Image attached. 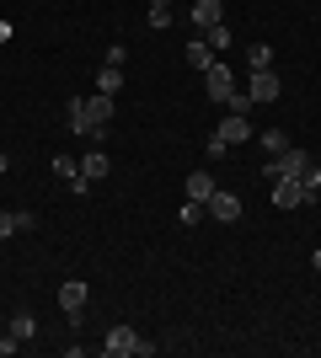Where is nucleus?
Masks as SVG:
<instances>
[{
    "mask_svg": "<svg viewBox=\"0 0 321 358\" xmlns=\"http://www.w3.org/2000/svg\"><path fill=\"white\" fill-rule=\"evenodd\" d=\"M102 353H107V358H150L155 343H145L134 327H113V331L102 337Z\"/></svg>",
    "mask_w": 321,
    "mask_h": 358,
    "instance_id": "obj_1",
    "label": "nucleus"
},
{
    "mask_svg": "<svg viewBox=\"0 0 321 358\" xmlns=\"http://www.w3.org/2000/svg\"><path fill=\"white\" fill-rule=\"evenodd\" d=\"M306 166H311V155H306V150H294V145H290V150H278V155H268L257 177L268 182V187H273V182H284V177H300Z\"/></svg>",
    "mask_w": 321,
    "mask_h": 358,
    "instance_id": "obj_2",
    "label": "nucleus"
},
{
    "mask_svg": "<svg viewBox=\"0 0 321 358\" xmlns=\"http://www.w3.org/2000/svg\"><path fill=\"white\" fill-rule=\"evenodd\" d=\"M64 123H70L80 139H92V145H102V139H107V129H97L92 113H86V96H70V107H64Z\"/></svg>",
    "mask_w": 321,
    "mask_h": 358,
    "instance_id": "obj_3",
    "label": "nucleus"
},
{
    "mask_svg": "<svg viewBox=\"0 0 321 358\" xmlns=\"http://www.w3.org/2000/svg\"><path fill=\"white\" fill-rule=\"evenodd\" d=\"M204 91H209V102H220V107H225L230 96H236V75H230L225 64L214 59L209 70H204Z\"/></svg>",
    "mask_w": 321,
    "mask_h": 358,
    "instance_id": "obj_4",
    "label": "nucleus"
},
{
    "mask_svg": "<svg viewBox=\"0 0 321 358\" xmlns=\"http://www.w3.org/2000/svg\"><path fill=\"white\" fill-rule=\"evenodd\" d=\"M278 91H284V80H278L273 70H252V80H246V96H252V107H268V102H278Z\"/></svg>",
    "mask_w": 321,
    "mask_h": 358,
    "instance_id": "obj_5",
    "label": "nucleus"
},
{
    "mask_svg": "<svg viewBox=\"0 0 321 358\" xmlns=\"http://www.w3.org/2000/svg\"><path fill=\"white\" fill-rule=\"evenodd\" d=\"M204 214H209V220H220V224H236V220H241V198L230 193V187H214V198L204 203Z\"/></svg>",
    "mask_w": 321,
    "mask_h": 358,
    "instance_id": "obj_6",
    "label": "nucleus"
},
{
    "mask_svg": "<svg viewBox=\"0 0 321 358\" xmlns=\"http://www.w3.org/2000/svg\"><path fill=\"white\" fill-rule=\"evenodd\" d=\"M86 299H92V289L80 284V278H64V284H59V310L70 315V321H80V310H86Z\"/></svg>",
    "mask_w": 321,
    "mask_h": 358,
    "instance_id": "obj_7",
    "label": "nucleus"
},
{
    "mask_svg": "<svg viewBox=\"0 0 321 358\" xmlns=\"http://www.w3.org/2000/svg\"><path fill=\"white\" fill-rule=\"evenodd\" d=\"M273 203H278V209H300V203H306V187H300V177L273 182Z\"/></svg>",
    "mask_w": 321,
    "mask_h": 358,
    "instance_id": "obj_8",
    "label": "nucleus"
},
{
    "mask_svg": "<svg viewBox=\"0 0 321 358\" xmlns=\"http://www.w3.org/2000/svg\"><path fill=\"white\" fill-rule=\"evenodd\" d=\"M214 22H225V0H193V27L209 32Z\"/></svg>",
    "mask_w": 321,
    "mask_h": 358,
    "instance_id": "obj_9",
    "label": "nucleus"
},
{
    "mask_svg": "<svg viewBox=\"0 0 321 358\" xmlns=\"http://www.w3.org/2000/svg\"><path fill=\"white\" fill-rule=\"evenodd\" d=\"M214 134L225 139V145H241V139H246V134H252V123H246V118H241V113H225V118L214 123Z\"/></svg>",
    "mask_w": 321,
    "mask_h": 358,
    "instance_id": "obj_10",
    "label": "nucleus"
},
{
    "mask_svg": "<svg viewBox=\"0 0 321 358\" xmlns=\"http://www.w3.org/2000/svg\"><path fill=\"white\" fill-rule=\"evenodd\" d=\"M107 171H113V161H107V150H102V145H92V155L80 161V177H86V182L97 187V182L107 177Z\"/></svg>",
    "mask_w": 321,
    "mask_h": 358,
    "instance_id": "obj_11",
    "label": "nucleus"
},
{
    "mask_svg": "<svg viewBox=\"0 0 321 358\" xmlns=\"http://www.w3.org/2000/svg\"><path fill=\"white\" fill-rule=\"evenodd\" d=\"M214 187H220V182H214V171H193V177H187V198H193V203H209Z\"/></svg>",
    "mask_w": 321,
    "mask_h": 358,
    "instance_id": "obj_12",
    "label": "nucleus"
},
{
    "mask_svg": "<svg viewBox=\"0 0 321 358\" xmlns=\"http://www.w3.org/2000/svg\"><path fill=\"white\" fill-rule=\"evenodd\" d=\"M86 113H92L97 129H107V123H113V96H107V91H92V96H86Z\"/></svg>",
    "mask_w": 321,
    "mask_h": 358,
    "instance_id": "obj_13",
    "label": "nucleus"
},
{
    "mask_svg": "<svg viewBox=\"0 0 321 358\" xmlns=\"http://www.w3.org/2000/svg\"><path fill=\"white\" fill-rule=\"evenodd\" d=\"M11 337H16V343H32V337H38V315H32V310H16L11 315Z\"/></svg>",
    "mask_w": 321,
    "mask_h": 358,
    "instance_id": "obj_14",
    "label": "nucleus"
},
{
    "mask_svg": "<svg viewBox=\"0 0 321 358\" xmlns=\"http://www.w3.org/2000/svg\"><path fill=\"white\" fill-rule=\"evenodd\" d=\"M118 86H123V70H118V64H102V70H97V91L118 96Z\"/></svg>",
    "mask_w": 321,
    "mask_h": 358,
    "instance_id": "obj_15",
    "label": "nucleus"
},
{
    "mask_svg": "<svg viewBox=\"0 0 321 358\" xmlns=\"http://www.w3.org/2000/svg\"><path fill=\"white\" fill-rule=\"evenodd\" d=\"M214 59H220V54H214V48L204 43V38H199V43H187V64H193V70H209Z\"/></svg>",
    "mask_w": 321,
    "mask_h": 358,
    "instance_id": "obj_16",
    "label": "nucleus"
},
{
    "mask_svg": "<svg viewBox=\"0 0 321 358\" xmlns=\"http://www.w3.org/2000/svg\"><path fill=\"white\" fill-rule=\"evenodd\" d=\"M300 187H306V203H316V198H321V166L316 161L300 171Z\"/></svg>",
    "mask_w": 321,
    "mask_h": 358,
    "instance_id": "obj_17",
    "label": "nucleus"
},
{
    "mask_svg": "<svg viewBox=\"0 0 321 358\" xmlns=\"http://www.w3.org/2000/svg\"><path fill=\"white\" fill-rule=\"evenodd\" d=\"M246 64H252V70H273V48H268V43H252V48H246Z\"/></svg>",
    "mask_w": 321,
    "mask_h": 358,
    "instance_id": "obj_18",
    "label": "nucleus"
},
{
    "mask_svg": "<svg viewBox=\"0 0 321 358\" xmlns=\"http://www.w3.org/2000/svg\"><path fill=\"white\" fill-rule=\"evenodd\" d=\"M262 150H268V155L290 150V134H284V129H262Z\"/></svg>",
    "mask_w": 321,
    "mask_h": 358,
    "instance_id": "obj_19",
    "label": "nucleus"
},
{
    "mask_svg": "<svg viewBox=\"0 0 321 358\" xmlns=\"http://www.w3.org/2000/svg\"><path fill=\"white\" fill-rule=\"evenodd\" d=\"M204 43H209L214 54H220V48H230V27H225V22H214V27L204 32Z\"/></svg>",
    "mask_w": 321,
    "mask_h": 358,
    "instance_id": "obj_20",
    "label": "nucleus"
},
{
    "mask_svg": "<svg viewBox=\"0 0 321 358\" xmlns=\"http://www.w3.org/2000/svg\"><path fill=\"white\" fill-rule=\"evenodd\" d=\"M230 150H236V145H225L220 134H209V139H204V155H209V161H225Z\"/></svg>",
    "mask_w": 321,
    "mask_h": 358,
    "instance_id": "obj_21",
    "label": "nucleus"
},
{
    "mask_svg": "<svg viewBox=\"0 0 321 358\" xmlns=\"http://www.w3.org/2000/svg\"><path fill=\"white\" fill-rule=\"evenodd\" d=\"M145 22H150L155 32H166V27H171V6H150V16H145Z\"/></svg>",
    "mask_w": 321,
    "mask_h": 358,
    "instance_id": "obj_22",
    "label": "nucleus"
},
{
    "mask_svg": "<svg viewBox=\"0 0 321 358\" xmlns=\"http://www.w3.org/2000/svg\"><path fill=\"white\" fill-rule=\"evenodd\" d=\"M54 177H64V182H70V177H80V166L70 161V155H54Z\"/></svg>",
    "mask_w": 321,
    "mask_h": 358,
    "instance_id": "obj_23",
    "label": "nucleus"
},
{
    "mask_svg": "<svg viewBox=\"0 0 321 358\" xmlns=\"http://www.w3.org/2000/svg\"><path fill=\"white\" fill-rule=\"evenodd\" d=\"M177 220H183V224H199V220H204V203H193V198H187L183 209H177Z\"/></svg>",
    "mask_w": 321,
    "mask_h": 358,
    "instance_id": "obj_24",
    "label": "nucleus"
},
{
    "mask_svg": "<svg viewBox=\"0 0 321 358\" xmlns=\"http://www.w3.org/2000/svg\"><path fill=\"white\" fill-rule=\"evenodd\" d=\"M246 107H252V96H246V91H236V96L225 102V113H241V118H246Z\"/></svg>",
    "mask_w": 321,
    "mask_h": 358,
    "instance_id": "obj_25",
    "label": "nucleus"
},
{
    "mask_svg": "<svg viewBox=\"0 0 321 358\" xmlns=\"http://www.w3.org/2000/svg\"><path fill=\"white\" fill-rule=\"evenodd\" d=\"M16 220V236H27V230H38V214H11Z\"/></svg>",
    "mask_w": 321,
    "mask_h": 358,
    "instance_id": "obj_26",
    "label": "nucleus"
},
{
    "mask_svg": "<svg viewBox=\"0 0 321 358\" xmlns=\"http://www.w3.org/2000/svg\"><path fill=\"white\" fill-rule=\"evenodd\" d=\"M6 236H16V220H11V209H0V241Z\"/></svg>",
    "mask_w": 321,
    "mask_h": 358,
    "instance_id": "obj_27",
    "label": "nucleus"
},
{
    "mask_svg": "<svg viewBox=\"0 0 321 358\" xmlns=\"http://www.w3.org/2000/svg\"><path fill=\"white\" fill-rule=\"evenodd\" d=\"M16 348H22V343H16L11 331H6V337H0V358H11V353H16Z\"/></svg>",
    "mask_w": 321,
    "mask_h": 358,
    "instance_id": "obj_28",
    "label": "nucleus"
},
{
    "mask_svg": "<svg viewBox=\"0 0 321 358\" xmlns=\"http://www.w3.org/2000/svg\"><path fill=\"white\" fill-rule=\"evenodd\" d=\"M6 38H11V22H0V43H6Z\"/></svg>",
    "mask_w": 321,
    "mask_h": 358,
    "instance_id": "obj_29",
    "label": "nucleus"
},
{
    "mask_svg": "<svg viewBox=\"0 0 321 358\" xmlns=\"http://www.w3.org/2000/svg\"><path fill=\"white\" fill-rule=\"evenodd\" d=\"M6 166H11V161H6V150H0V177H6Z\"/></svg>",
    "mask_w": 321,
    "mask_h": 358,
    "instance_id": "obj_30",
    "label": "nucleus"
},
{
    "mask_svg": "<svg viewBox=\"0 0 321 358\" xmlns=\"http://www.w3.org/2000/svg\"><path fill=\"white\" fill-rule=\"evenodd\" d=\"M311 268H316V273H321V252H316V257H311Z\"/></svg>",
    "mask_w": 321,
    "mask_h": 358,
    "instance_id": "obj_31",
    "label": "nucleus"
},
{
    "mask_svg": "<svg viewBox=\"0 0 321 358\" xmlns=\"http://www.w3.org/2000/svg\"><path fill=\"white\" fill-rule=\"evenodd\" d=\"M150 6H171V0H150Z\"/></svg>",
    "mask_w": 321,
    "mask_h": 358,
    "instance_id": "obj_32",
    "label": "nucleus"
}]
</instances>
